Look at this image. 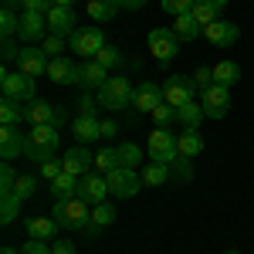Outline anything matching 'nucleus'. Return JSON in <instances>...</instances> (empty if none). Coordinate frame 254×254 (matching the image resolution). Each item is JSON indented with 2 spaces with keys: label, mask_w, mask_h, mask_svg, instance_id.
I'll list each match as a JSON object with an SVG mask.
<instances>
[{
  "label": "nucleus",
  "mask_w": 254,
  "mask_h": 254,
  "mask_svg": "<svg viewBox=\"0 0 254 254\" xmlns=\"http://www.w3.org/2000/svg\"><path fill=\"white\" fill-rule=\"evenodd\" d=\"M173 176H170V166L166 163H149L146 170H142V183L146 187H163V183H170Z\"/></svg>",
  "instance_id": "34"
},
{
  "label": "nucleus",
  "mask_w": 254,
  "mask_h": 254,
  "mask_svg": "<svg viewBox=\"0 0 254 254\" xmlns=\"http://www.w3.org/2000/svg\"><path fill=\"white\" fill-rule=\"evenodd\" d=\"M98 102L105 109H129L136 102V85L126 78V75H109L105 85L98 88Z\"/></svg>",
  "instance_id": "3"
},
{
  "label": "nucleus",
  "mask_w": 254,
  "mask_h": 254,
  "mask_svg": "<svg viewBox=\"0 0 254 254\" xmlns=\"http://www.w3.org/2000/svg\"><path fill=\"white\" fill-rule=\"evenodd\" d=\"M95 61L105 68V71H122V68H126V55H122L119 48H112V44H105V48L95 55Z\"/></svg>",
  "instance_id": "32"
},
{
  "label": "nucleus",
  "mask_w": 254,
  "mask_h": 254,
  "mask_svg": "<svg viewBox=\"0 0 254 254\" xmlns=\"http://www.w3.org/2000/svg\"><path fill=\"white\" fill-rule=\"evenodd\" d=\"M85 203H92V207H98V203H105V196H112L109 193V180H105V173H85L78 176V193Z\"/></svg>",
  "instance_id": "11"
},
{
  "label": "nucleus",
  "mask_w": 254,
  "mask_h": 254,
  "mask_svg": "<svg viewBox=\"0 0 254 254\" xmlns=\"http://www.w3.org/2000/svg\"><path fill=\"white\" fill-rule=\"evenodd\" d=\"M116 14H119V3L116 0H88V17L92 20H116Z\"/></svg>",
  "instance_id": "33"
},
{
  "label": "nucleus",
  "mask_w": 254,
  "mask_h": 254,
  "mask_svg": "<svg viewBox=\"0 0 254 254\" xmlns=\"http://www.w3.org/2000/svg\"><path fill=\"white\" fill-rule=\"evenodd\" d=\"M24 142H27V136H20V126H3L0 129V156H3V163H14L17 156H24Z\"/></svg>",
  "instance_id": "16"
},
{
  "label": "nucleus",
  "mask_w": 254,
  "mask_h": 254,
  "mask_svg": "<svg viewBox=\"0 0 254 254\" xmlns=\"http://www.w3.org/2000/svg\"><path fill=\"white\" fill-rule=\"evenodd\" d=\"M61 166H64V173H71V176H85L95 170V153H88L85 146H71L61 156Z\"/></svg>",
  "instance_id": "14"
},
{
  "label": "nucleus",
  "mask_w": 254,
  "mask_h": 254,
  "mask_svg": "<svg viewBox=\"0 0 254 254\" xmlns=\"http://www.w3.org/2000/svg\"><path fill=\"white\" fill-rule=\"evenodd\" d=\"M214 81H217V85H224V88L237 85V81H241V64L231 61V58L217 61V64H214Z\"/></svg>",
  "instance_id": "27"
},
{
  "label": "nucleus",
  "mask_w": 254,
  "mask_h": 254,
  "mask_svg": "<svg viewBox=\"0 0 254 254\" xmlns=\"http://www.w3.org/2000/svg\"><path fill=\"white\" fill-rule=\"evenodd\" d=\"M119 210L105 200V203H98V207H92V220H88V227H85V237H92L95 241L98 234H102V227H109V224H116Z\"/></svg>",
  "instance_id": "22"
},
{
  "label": "nucleus",
  "mask_w": 254,
  "mask_h": 254,
  "mask_svg": "<svg viewBox=\"0 0 254 254\" xmlns=\"http://www.w3.org/2000/svg\"><path fill=\"white\" fill-rule=\"evenodd\" d=\"M48 78L55 81V85H75V78H78V64L71 58H51V64H48Z\"/></svg>",
  "instance_id": "23"
},
{
  "label": "nucleus",
  "mask_w": 254,
  "mask_h": 254,
  "mask_svg": "<svg viewBox=\"0 0 254 254\" xmlns=\"http://www.w3.org/2000/svg\"><path fill=\"white\" fill-rule=\"evenodd\" d=\"M51 254H75V241H68V237L51 241Z\"/></svg>",
  "instance_id": "50"
},
{
  "label": "nucleus",
  "mask_w": 254,
  "mask_h": 254,
  "mask_svg": "<svg viewBox=\"0 0 254 254\" xmlns=\"http://www.w3.org/2000/svg\"><path fill=\"white\" fill-rule=\"evenodd\" d=\"M20 200L17 193H3V203H0V224H14L17 220V214H20Z\"/></svg>",
  "instance_id": "35"
},
{
  "label": "nucleus",
  "mask_w": 254,
  "mask_h": 254,
  "mask_svg": "<svg viewBox=\"0 0 254 254\" xmlns=\"http://www.w3.org/2000/svg\"><path fill=\"white\" fill-rule=\"evenodd\" d=\"M173 31H176V38H180V41H196V38H203V27L196 24L193 14H180V17L173 20Z\"/></svg>",
  "instance_id": "29"
},
{
  "label": "nucleus",
  "mask_w": 254,
  "mask_h": 254,
  "mask_svg": "<svg viewBox=\"0 0 254 254\" xmlns=\"http://www.w3.org/2000/svg\"><path fill=\"white\" fill-rule=\"evenodd\" d=\"M170 176H173L176 183H190L193 180V163H190V156H176L170 163Z\"/></svg>",
  "instance_id": "36"
},
{
  "label": "nucleus",
  "mask_w": 254,
  "mask_h": 254,
  "mask_svg": "<svg viewBox=\"0 0 254 254\" xmlns=\"http://www.w3.org/2000/svg\"><path fill=\"white\" fill-rule=\"evenodd\" d=\"M105 44H109V41H105V31H102L98 24H85V27H78V31L68 38V48H71L78 58H88V61L95 58Z\"/></svg>",
  "instance_id": "4"
},
{
  "label": "nucleus",
  "mask_w": 254,
  "mask_h": 254,
  "mask_svg": "<svg viewBox=\"0 0 254 254\" xmlns=\"http://www.w3.org/2000/svg\"><path fill=\"white\" fill-rule=\"evenodd\" d=\"M71 136H75V142H95V139H102V119L98 116H75L71 119Z\"/></svg>",
  "instance_id": "21"
},
{
  "label": "nucleus",
  "mask_w": 254,
  "mask_h": 254,
  "mask_svg": "<svg viewBox=\"0 0 254 254\" xmlns=\"http://www.w3.org/2000/svg\"><path fill=\"white\" fill-rule=\"evenodd\" d=\"M78 27H75V10L71 7H51L48 10V34H58V38H71Z\"/></svg>",
  "instance_id": "19"
},
{
  "label": "nucleus",
  "mask_w": 254,
  "mask_h": 254,
  "mask_svg": "<svg viewBox=\"0 0 254 254\" xmlns=\"http://www.w3.org/2000/svg\"><path fill=\"white\" fill-rule=\"evenodd\" d=\"M24 122L27 126H55L58 122V109L48 98H31L24 105Z\"/></svg>",
  "instance_id": "15"
},
{
  "label": "nucleus",
  "mask_w": 254,
  "mask_h": 254,
  "mask_svg": "<svg viewBox=\"0 0 254 254\" xmlns=\"http://www.w3.org/2000/svg\"><path fill=\"white\" fill-rule=\"evenodd\" d=\"M180 156V146H176V136L170 132V129H153L149 132V159L153 163H173V159Z\"/></svg>",
  "instance_id": "9"
},
{
  "label": "nucleus",
  "mask_w": 254,
  "mask_h": 254,
  "mask_svg": "<svg viewBox=\"0 0 254 254\" xmlns=\"http://www.w3.org/2000/svg\"><path fill=\"white\" fill-rule=\"evenodd\" d=\"M146 41H149V51H153V58L159 64H170L176 58V51H180V44H183V41L176 38L173 27H153Z\"/></svg>",
  "instance_id": "6"
},
{
  "label": "nucleus",
  "mask_w": 254,
  "mask_h": 254,
  "mask_svg": "<svg viewBox=\"0 0 254 254\" xmlns=\"http://www.w3.org/2000/svg\"><path fill=\"white\" fill-rule=\"evenodd\" d=\"M48 64H51V58H48L41 48H20L17 71L31 75V78H38V75H48Z\"/></svg>",
  "instance_id": "17"
},
{
  "label": "nucleus",
  "mask_w": 254,
  "mask_h": 254,
  "mask_svg": "<svg viewBox=\"0 0 254 254\" xmlns=\"http://www.w3.org/2000/svg\"><path fill=\"white\" fill-rule=\"evenodd\" d=\"M51 217L58 220V227L64 231H85L92 220V203H85L81 196H68V200H55Z\"/></svg>",
  "instance_id": "1"
},
{
  "label": "nucleus",
  "mask_w": 254,
  "mask_h": 254,
  "mask_svg": "<svg viewBox=\"0 0 254 254\" xmlns=\"http://www.w3.org/2000/svg\"><path fill=\"white\" fill-rule=\"evenodd\" d=\"M14 193H17L20 200H31V196L38 193V176L20 173V176H17V187H14Z\"/></svg>",
  "instance_id": "41"
},
{
  "label": "nucleus",
  "mask_w": 254,
  "mask_h": 254,
  "mask_svg": "<svg viewBox=\"0 0 254 254\" xmlns=\"http://www.w3.org/2000/svg\"><path fill=\"white\" fill-rule=\"evenodd\" d=\"M196 98V85H193V75H170L163 81V102H170L173 109L187 105Z\"/></svg>",
  "instance_id": "7"
},
{
  "label": "nucleus",
  "mask_w": 254,
  "mask_h": 254,
  "mask_svg": "<svg viewBox=\"0 0 254 254\" xmlns=\"http://www.w3.org/2000/svg\"><path fill=\"white\" fill-rule=\"evenodd\" d=\"M193 3H196V0H163V10L173 14V17H180V14H190Z\"/></svg>",
  "instance_id": "45"
},
{
  "label": "nucleus",
  "mask_w": 254,
  "mask_h": 254,
  "mask_svg": "<svg viewBox=\"0 0 254 254\" xmlns=\"http://www.w3.org/2000/svg\"><path fill=\"white\" fill-rule=\"evenodd\" d=\"M149 116H153V122H156V129H170V126L176 122V109L170 105V102H163V105H156Z\"/></svg>",
  "instance_id": "38"
},
{
  "label": "nucleus",
  "mask_w": 254,
  "mask_h": 254,
  "mask_svg": "<svg viewBox=\"0 0 254 254\" xmlns=\"http://www.w3.org/2000/svg\"><path fill=\"white\" fill-rule=\"evenodd\" d=\"M227 254H241V251H234V248H231V251H227Z\"/></svg>",
  "instance_id": "56"
},
{
  "label": "nucleus",
  "mask_w": 254,
  "mask_h": 254,
  "mask_svg": "<svg viewBox=\"0 0 254 254\" xmlns=\"http://www.w3.org/2000/svg\"><path fill=\"white\" fill-rule=\"evenodd\" d=\"M0 48H3V51H0V58L7 61V64H10V61H17L20 58V44L14 38H3V44H0Z\"/></svg>",
  "instance_id": "49"
},
{
  "label": "nucleus",
  "mask_w": 254,
  "mask_h": 254,
  "mask_svg": "<svg viewBox=\"0 0 254 254\" xmlns=\"http://www.w3.org/2000/svg\"><path fill=\"white\" fill-rule=\"evenodd\" d=\"M27 237H38V241H48V237L58 234V220L55 217H27Z\"/></svg>",
  "instance_id": "26"
},
{
  "label": "nucleus",
  "mask_w": 254,
  "mask_h": 254,
  "mask_svg": "<svg viewBox=\"0 0 254 254\" xmlns=\"http://www.w3.org/2000/svg\"><path fill=\"white\" fill-rule=\"evenodd\" d=\"M24 105L27 102H17V98H0V126H20L24 122Z\"/></svg>",
  "instance_id": "28"
},
{
  "label": "nucleus",
  "mask_w": 254,
  "mask_h": 254,
  "mask_svg": "<svg viewBox=\"0 0 254 254\" xmlns=\"http://www.w3.org/2000/svg\"><path fill=\"white\" fill-rule=\"evenodd\" d=\"M203 119H207V112H203V105H200L196 98L176 109V122H180L183 129H200V122H203Z\"/></svg>",
  "instance_id": "25"
},
{
  "label": "nucleus",
  "mask_w": 254,
  "mask_h": 254,
  "mask_svg": "<svg viewBox=\"0 0 254 254\" xmlns=\"http://www.w3.org/2000/svg\"><path fill=\"white\" fill-rule=\"evenodd\" d=\"M51 3H55V7H71V10H75V0H51Z\"/></svg>",
  "instance_id": "54"
},
{
  "label": "nucleus",
  "mask_w": 254,
  "mask_h": 254,
  "mask_svg": "<svg viewBox=\"0 0 254 254\" xmlns=\"http://www.w3.org/2000/svg\"><path fill=\"white\" fill-rule=\"evenodd\" d=\"M156 105H163V85H156L153 78L139 81V85H136V102H132V109H136V112H153Z\"/></svg>",
  "instance_id": "18"
},
{
  "label": "nucleus",
  "mask_w": 254,
  "mask_h": 254,
  "mask_svg": "<svg viewBox=\"0 0 254 254\" xmlns=\"http://www.w3.org/2000/svg\"><path fill=\"white\" fill-rule=\"evenodd\" d=\"M203 38L210 41L214 48H234L237 38H241V27L234 20H214V24L203 27Z\"/></svg>",
  "instance_id": "13"
},
{
  "label": "nucleus",
  "mask_w": 254,
  "mask_h": 254,
  "mask_svg": "<svg viewBox=\"0 0 254 254\" xmlns=\"http://www.w3.org/2000/svg\"><path fill=\"white\" fill-rule=\"evenodd\" d=\"M64 48H68V44H64V38H58V34H48V38L41 41V51H44L48 58H61Z\"/></svg>",
  "instance_id": "42"
},
{
  "label": "nucleus",
  "mask_w": 254,
  "mask_h": 254,
  "mask_svg": "<svg viewBox=\"0 0 254 254\" xmlns=\"http://www.w3.org/2000/svg\"><path fill=\"white\" fill-rule=\"evenodd\" d=\"M119 10H139V7H146V0H116Z\"/></svg>",
  "instance_id": "53"
},
{
  "label": "nucleus",
  "mask_w": 254,
  "mask_h": 254,
  "mask_svg": "<svg viewBox=\"0 0 254 254\" xmlns=\"http://www.w3.org/2000/svg\"><path fill=\"white\" fill-rule=\"evenodd\" d=\"M14 187H17V173L10 163H3L0 166V193H14Z\"/></svg>",
  "instance_id": "44"
},
{
  "label": "nucleus",
  "mask_w": 254,
  "mask_h": 254,
  "mask_svg": "<svg viewBox=\"0 0 254 254\" xmlns=\"http://www.w3.org/2000/svg\"><path fill=\"white\" fill-rule=\"evenodd\" d=\"M17 27H20L17 10L3 7V10H0V34H3V38H14V34H17Z\"/></svg>",
  "instance_id": "39"
},
{
  "label": "nucleus",
  "mask_w": 254,
  "mask_h": 254,
  "mask_svg": "<svg viewBox=\"0 0 254 254\" xmlns=\"http://www.w3.org/2000/svg\"><path fill=\"white\" fill-rule=\"evenodd\" d=\"M176 146H180V156H200L203 153V136L196 129H183V136H176Z\"/></svg>",
  "instance_id": "30"
},
{
  "label": "nucleus",
  "mask_w": 254,
  "mask_h": 254,
  "mask_svg": "<svg viewBox=\"0 0 254 254\" xmlns=\"http://www.w3.org/2000/svg\"><path fill=\"white\" fill-rule=\"evenodd\" d=\"M20 254H51V244H48V241H38V237H27L24 248H20Z\"/></svg>",
  "instance_id": "48"
},
{
  "label": "nucleus",
  "mask_w": 254,
  "mask_h": 254,
  "mask_svg": "<svg viewBox=\"0 0 254 254\" xmlns=\"http://www.w3.org/2000/svg\"><path fill=\"white\" fill-rule=\"evenodd\" d=\"M0 88H3V95L7 98H17V102H31L34 95V78L31 75H24V71H0Z\"/></svg>",
  "instance_id": "8"
},
{
  "label": "nucleus",
  "mask_w": 254,
  "mask_h": 254,
  "mask_svg": "<svg viewBox=\"0 0 254 254\" xmlns=\"http://www.w3.org/2000/svg\"><path fill=\"white\" fill-rule=\"evenodd\" d=\"M105 78H109V71L92 58V61H85V64H78V78H75V85H78L81 92H92V88L98 92V88L105 85Z\"/></svg>",
  "instance_id": "20"
},
{
  "label": "nucleus",
  "mask_w": 254,
  "mask_h": 254,
  "mask_svg": "<svg viewBox=\"0 0 254 254\" xmlns=\"http://www.w3.org/2000/svg\"><path fill=\"white\" fill-rule=\"evenodd\" d=\"M119 132V122H112V119H102V136L109 139V136H116Z\"/></svg>",
  "instance_id": "52"
},
{
  "label": "nucleus",
  "mask_w": 254,
  "mask_h": 254,
  "mask_svg": "<svg viewBox=\"0 0 254 254\" xmlns=\"http://www.w3.org/2000/svg\"><path fill=\"white\" fill-rule=\"evenodd\" d=\"M200 105H203L207 119H224L231 112V88H224V85L214 81L207 92H200Z\"/></svg>",
  "instance_id": "10"
},
{
  "label": "nucleus",
  "mask_w": 254,
  "mask_h": 254,
  "mask_svg": "<svg viewBox=\"0 0 254 254\" xmlns=\"http://www.w3.org/2000/svg\"><path fill=\"white\" fill-rule=\"evenodd\" d=\"M61 173H64V166H61V159H44V163H41V176H44L48 183H51V180H58Z\"/></svg>",
  "instance_id": "47"
},
{
  "label": "nucleus",
  "mask_w": 254,
  "mask_h": 254,
  "mask_svg": "<svg viewBox=\"0 0 254 254\" xmlns=\"http://www.w3.org/2000/svg\"><path fill=\"white\" fill-rule=\"evenodd\" d=\"M48 187H51V196H55V200H68V196H75V193H78V176L61 173L58 180H51Z\"/></svg>",
  "instance_id": "31"
},
{
  "label": "nucleus",
  "mask_w": 254,
  "mask_h": 254,
  "mask_svg": "<svg viewBox=\"0 0 254 254\" xmlns=\"http://www.w3.org/2000/svg\"><path fill=\"white\" fill-rule=\"evenodd\" d=\"M193 85H196V92H207V88L214 85V68H207V64L196 68L193 71Z\"/></svg>",
  "instance_id": "46"
},
{
  "label": "nucleus",
  "mask_w": 254,
  "mask_h": 254,
  "mask_svg": "<svg viewBox=\"0 0 254 254\" xmlns=\"http://www.w3.org/2000/svg\"><path fill=\"white\" fill-rule=\"evenodd\" d=\"M51 7H55L51 0H24V3H20V10H41V14H48Z\"/></svg>",
  "instance_id": "51"
},
{
  "label": "nucleus",
  "mask_w": 254,
  "mask_h": 254,
  "mask_svg": "<svg viewBox=\"0 0 254 254\" xmlns=\"http://www.w3.org/2000/svg\"><path fill=\"white\" fill-rule=\"evenodd\" d=\"M17 38L24 41V44L44 41V38H48V14H41V10H20Z\"/></svg>",
  "instance_id": "12"
},
{
  "label": "nucleus",
  "mask_w": 254,
  "mask_h": 254,
  "mask_svg": "<svg viewBox=\"0 0 254 254\" xmlns=\"http://www.w3.org/2000/svg\"><path fill=\"white\" fill-rule=\"evenodd\" d=\"M58 126H31L27 132V142H24V156L34 159V163H44V159H55L58 153Z\"/></svg>",
  "instance_id": "2"
},
{
  "label": "nucleus",
  "mask_w": 254,
  "mask_h": 254,
  "mask_svg": "<svg viewBox=\"0 0 254 254\" xmlns=\"http://www.w3.org/2000/svg\"><path fill=\"white\" fill-rule=\"evenodd\" d=\"M95 170L98 173L119 170V149H102V153H95Z\"/></svg>",
  "instance_id": "40"
},
{
  "label": "nucleus",
  "mask_w": 254,
  "mask_h": 254,
  "mask_svg": "<svg viewBox=\"0 0 254 254\" xmlns=\"http://www.w3.org/2000/svg\"><path fill=\"white\" fill-rule=\"evenodd\" d=\"M0 254H20V251H17V248H10V244H7V248H3Z\"/></svg>",
  "instance_id": "55"
},
{
  "label": "nucleus",
  "mask_w": 254,
  "mask_h": 254,
  "mask_svg": "<svg viewBox=\"0 0 254 254\" xmlns=\"http://www.w3.org/2000/svg\"><path fill=\"white\" fill-rule=\"evenodd\" d=\"M109 180V193L119 196V200H129V196H136L146 183H142V173H136L132 166H119L112 173H105Z\"/></svg>",
  "instance_id": "5"
},
{
  "label": "nucleus",
  "mask_w": 254,
  "mask_h": 254,
  "mask_svg": "<svg viewBox=\"0 0 254 254\" xmlns=\"http://www.w3.org/2000/svg\"><path fill=\"white\" fill-rule=\"evenodd\" d=\"M98 105H102V102H98V98L92 95V92H81V95H78V102H75L78 116H95V112H98Z\"/></svg>",
  "instance_id": "43"
},
{
  "label": "nucleus",
  "mask_w": 254,
  "mask_h": 254,
  "mask_svg": "<svg viewBox=\"0 0 254 254\" xmlns=\"http://www.w3.org/2000/svg\"><path fill=\"white\" fill-rule=\"evenodd\" d=\"M116 149H119V166H132V170L139 166L142 149H139L136 142H122V146H116Z\"/></svg>",
  "instance_id": "37"
},
{
  "label": "nucleus",
  "mask_w": 254,
  "mask_h": 254,
  "mask_svg": "<svg viewBox=\"0 0 254 254\" xmlns=\"http://www.w3.org/2000/svg\"><path fill=\"white\" fill-rule=\"evenodd\" d=\"M224 7H227V0H196L190 14L196 17V24H200V27H207V24L220 20V10H224Z\"/></svg>",
  "instance_id": "24"
}]
</instances>
